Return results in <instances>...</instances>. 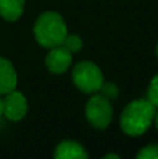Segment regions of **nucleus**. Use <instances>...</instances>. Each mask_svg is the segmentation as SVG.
Here are the masks:
<instances>
[{
  "instance_id": "obj_1",
  "label": "nucleus",
  "mask_w": 158,
  "mask_h": 159,
  "mask_svg": "<svg viewBox=\"0 0 158 159\" xmlns=\"http://www.w3.org/2000/svg\"><path fill=\"white\" fill-rule=\"evenodd\" d=\"M157 107L148 99H136L125 106L120 115V129L125 134L137 137L150 129Z\"/></svg>"
},
{
  "instance_id": "obj_2",
  "label": "nucleus",
  "mask_w": 158,
  "mask_h": 159,
  "mask_svg": "<svg viewBox=\"0 0 158 159\" xmlns=\"http://www.w3.org/2000/svg\"><path fill=\"white\" fill-rule=\"evenodd\" d=\"M67 35V27L63 17L56 11H45L39 14L34 24V36L38 45L50 49L62 45Z\"/></svg>"
},
{
  "instance_id": "obj_3",
  "label": "nucleus",
  "mask_w": 158,
  "mask_h": 159,
  "mask_svg": "<svg viewBox=\"0 0 158 159\" xmlns=\"http://www.w3.org/2000/svg\"><path fill=\"white\" fill-rule=\"evenodd\" d=\"M72 80L76 88L84 93L100 92L104 81V74L101 69L92 61H80L74 66L72 71Z\"/></svg>"
},
{
  "instance_id": "obj_4",
  "label": "nucleus",
  "mask_w": 158,
  "mask_h": 159,
  "mask_svg": "<svg viewBox=\"0 0 158 159\" xmlns=\"http://www.w3.org/2000/svg\"><path fill=\"white\" fill-rule=\"evenodd\" d=\"M114 109L108 98L101 93H92L86 103V117L94 129L105 130L111 124Z\"/></svg>"
},
{
  "instance_id": "obj_5",
  "label": "nucleus",
  "mask_w": 158,
  "mask_h": 159,
  "mask_svg": "<svg viewBox=\"0 0 158 159\" xmlns=\"http://www.w3.org/2000/svg\"><path fill=\"white\" fill-rule=\"evenodd\" d=\"M28 112L27 98L21 92L13 89L6 93L3 99V116L10 121H20Z\"/></svg>"
},
{
  "instance_id": "obj_6",
  "label": "nucleus",
  "mask_w": 158,
  "mask_h": 159,
  "mask_svg": "<svg viewBox=\"0 0 158 159\" xmlns=\"http://www.w3.org/2000/svg\"><path fill=\"white\" fill-rule=\"evenodd\" d=\"M72 55L73 53L63 43L50 48L45 57V66L53 74H63L72 64Z\"/></svg>"
},
{
  "instance_id": "obj_7",
  "label": "nucleus",
  "mask_w": 158,
  "mask_h": 159,
  "mask_svg": "<svg viewBox=\"0 0 158 159\" xmlns=\"http://www.w3.org/2000/svg\"><path fill=\"white\" fill-rule=\"evenodd\" d=\"M17 73L13 63L4 57H0V95L11 92L17 87Z\"/></svg>"
},
{
  "instance_id": "obj_8",
  "label": "nucleus",
  "mask_w": 158,
  "mask_h": 159,
  "mask_svg": "<svg viewBox=\"0 0 158 159\" xmlns=\"http://www.w3.org/2000/svg\"><path fill=\"white\" fill-rule=\"evenodd\" d=\"M53 157L58 159H87L88 152L86 151V148L81 144L66 140L58 144L55 152H53Z\"/></svg>"
},
{
  "instance_id": "obj_9",
  "label": "nucleus",
  "mask_w": 158,
  "mask_h": 159,
  "mask_svg": "<svg viewBox=\"0 0 158 159\" xmlns=\"http://www.w3.org/2000/svg\"><path fill=\"white\" fill-rule=\"evenodd\" d=\"M25 0H0V17L6 21H17L24 13Z\"/></svg>"
},
{
  "instance_id": "obj_10",
  "label": "nucleus",
  "mask_w": 158,
  "mask_h": 159,
  "mask_svg": "<svg viewBox=\"0 0 158 159\" xmlns=\"http://www.w3.org/2000/svg\"><path fill=\"white\" fill-rule=\"evenodd\" d=\"M63 45L72 53H76V52H80L81 50V48H83V41H81V38L78 35H76V34H70V35L67 34L63 41Z\"/></svg>"
},
{
  "instance_id": "obj_11",
  "label": "nucleus",
  "mask_w": 158,
  "mask_h": 159,
  "mask_svg": "<svg viewBox=\"0 0 158 159\" xmlns=\"http://www.w3.org/2000/svg\"><path fill=\"white\" fill-rule=\"evenodd\" d=\"M137 159H158V144L146 145L137 152Z\"/></svg>"
},
{
  "instance_id": "obj_12",
  "label": "nucleus",
  "mask_w": 158,
  "mask_h": 159,
  "mask_svg": "<svg viewBox=\"0 0 158 159\" xmlns=\"http://www.w3.org/2000/svg\"><path fill=\"white\" fill-rule=\"evenodd\" d=\"M147 99L156 107H158V74L154 75L153 80L150 81V85H148L147 89Z\"/></svg>"
},
{
  "instance_id": "obj_13",
  "label": "nucleus",
  "mask_w": 158,
  "mask_h": 159,
  "mask_svg": "<svg viewBox=\"0 0 158 159\" xmlns=\"http://www.w3.org/2000/svg\"><path fill=\"white\" fill-rule=\"evenodd\" d=\"M100 92H101V95H104L108 99H116L118 95H119L118 87L115 84H112V82H104L101 89H100Z\"/></svg>"
},
{
  "instance_id": "obj_14",
  "label": "nucleus",
  "mask_w": 158,
  "mask_h": 159,
  "mask_svg": "<svg viewBox=\"0 0 158 159\" xmlns=\"http://www.w3.org/2000/svg\"><path fill=\"white\" fill-rule=\"evenodd\" d=\"M111 158L119 159V155H115V154H108V155H105V159H111Z\"/></svg>"
},
{
  "instance_id": "obj_15",
  "label": "nucleus",
  "mask_w": 158,
  "mask_h": 159,
  "mask_svg": "<svg viewBox=\"0 0 158 159\" xmlns=\"http://www.w3.org/2000/svg\"><path fill=\"white\" fill-rule=\"evenodd\" d=\"M154 123H156V127L158 130V112H156V117H154Z\"/></svg>"
},
{
  "instance_id": "obj_16",
  "label": "nucleus",
  "mask_w": 158,
  "mask_h": 159,
  "mask_svg": "<svg viewBox=\"0 0 158 159\" xmlns=\"http://www.w3.org/2000/svg\"><path fill=\"white\" fill-rule=\"evenodd\" d=\"M3 115V99L0 98V116Z\"/></svg>"
},
{
  "instance_id": "obj_17",
  "label": "nucleus",
  "mask_w": 158,
  "mask_h": 159,
  "mask_svg": "<svg viewBox=\"0 0 158 159\" xmlns=\"http://www.w3.org/2000/svg\"><path fill=\"white\" fill-rule=\"evenodd\" d=\"M156 55H157V57H158V43H157V48H156Z\"/></svg>"
}]
</instances>
